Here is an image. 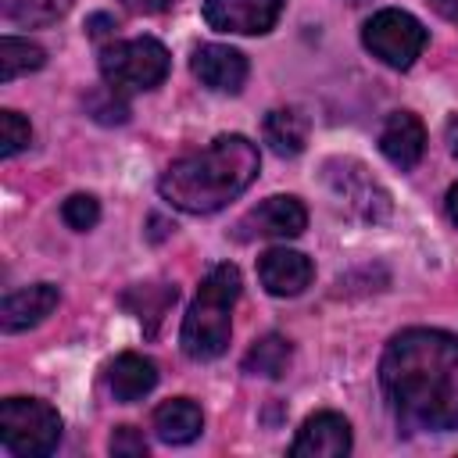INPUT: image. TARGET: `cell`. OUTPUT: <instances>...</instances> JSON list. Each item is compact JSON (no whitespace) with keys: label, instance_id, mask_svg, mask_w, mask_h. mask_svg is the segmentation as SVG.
I'll list each match as a JSON object with an SVG mask.
<instances>
[{"label":"cell","instance_id":"6da1fadb","mask_svg":"<svg viewBox=\"0 0 458 458\" xmlns=\"http://www.w3.org/2000/svg\"><path fill=\"white\" fill-rule=\"evenodd\" d=\"M383 394L408 429L444 433L458 426V336L447 329H404L379 358Z\"/></svg>","mask_w":458,"mask_h":458},{"label":"cell","instance_id":"7a4b0ae2","mask_svg":"<svg viewBox=\"0 0 458 458\" xmlns=\"http://www.w3.org/2000/svg\"><path fill=\"white\" fill-rule=\"evenodd\" d=\"M258 165H261L258 147L240 132H225L215 136L204 150L172 161L161 172L157 190L172 208L186 215H211L229 200H236L254 182Z\"/></svg>","mask_w":458,"mask_h":458},{"label":"cell","instance_id":"3957f363","mask_svg":"<svg viewBox=\"0 0 458 458\" xmlns=\"http://www.w3.org/2000/svg\"><path fill=\"white\" fill-rule=\"evenodd\" d=\"M236 301H240V268L229 261L215 265L200 279L197 297H193V304L182 318V329H179V344H182L186 358L211 361V358L225 354Z\"/></svg>","mask_w":458,"mask_h":458},{"label":"cell","instance_id":"277c9868","mask_svg":"<svg viewBox=\"0 0 458 458\" xmlns=\"http://www.w3.org/2000/svg\"><path fill=\"white\" fill-rule=\"evenodd\" d=\"M172 68V57L165 43L154 36H136V39H114L100 47V75L111 89L118 93H143L165 82Z\"/></svg>","mask_w":458,"mask_h":458},{"label":"cell","instance_id":"5b68a950","mask_svg":"<svg viewBox=\"0 0 458 458\" xmlns=\"http://www.w3.org/2000/svg\"><path fill=\"white\" fill-rule=\"evenodd\" d=\"M61 440V415L39 397H7L0 404V444L14 458H47Z\"/></svg>","mask_w":458,"mask_h":458},{"label":"cell","instance_id":"8992f818","mask_svg":"<svg viewBox=\"0 0 458 458\" xmlns=\"http://www.w3.org/2000/svg\"><path fill=\"white\" fill-rule=\"evenodd\" d=\"M361 43H365V50H369L372 57H379L386 68L404 72V68H411L415 57L422 54V47H426V29H422V21H419L415 14L397 11V7H383V11H376V14L365 21Z\"/></svg>","mask_w":458,"mask_h":458},{"label":"cell","instance_id":"52a82bcc","mask_svg":"<svg viewBox=\"0 0 458 458\" xmlns=\"http://www.w3.org/2000/svg\"><path fill=\"white\" fill-rule=\"evenodd\" d=\"M322 168H326V182H329L333 200L347 215H354L361 222H383L390 215V193L379 186V179L361 161L329 157Z\"/></svg>","mask_w":458,"mask_h":458},{"label":"cell","instance_id":"ba28073f","mask_svg":"<svg viewBox=\"0 0 458 458\" xmlns=\"http://www.w3.org/2000/svg\"><path fill=\"white\" fill-rule=\"evenodd\" d=\"M304 225H308L304 204L297 197H290V193L286 197L276 193V197L261 200L258 208H250L233 225V236L236 240H258V236H265V240H293V236L304 233Z\"/></svg>","mask_w":458,"mask_h":458},{"label":"cell","instance_id":"9c48e42d","mask_svg":"<svg viewBox=\"0 0 458 458\" xmlns=\"http://www.w3.org/2000/svg\"><path fill=\"white\" fill-rule=\"evenodd\" d=\"M286 0H204V21L218 32H236V36H265Z\"/></svg>","mask_w":458,"mask_h":458},{"label":"cell","instance_id":"30bf717a","mask_svg":"<svg viewBox=\"0 0 458 458\" xmlns=\"http://www.w3.org/2000/svg\"><path fill=\"white\" fill-rule=\"evenodd\" d=\"M293 458H344L351 454V422L340 411H315L301 422L293 444Z\"/></svg>","mask_w":458,"mask_h":458},{"label":"cell","instance_id":"8fae6325","mask_svg":"<svg viewBox=\"0 0 458 458\" xmlns=\"http://www.w3.org/2000/svg\"><path fill=\"white\" fill-rule=\"evenodd\" d=\"M258 279L272 297H297L311 286L315 279V265L311 258H304L301 250L290 247H272L258 258Z\"/></svg>","mask_w":458,"mask_h":458},{"label":"cell","instance_id":"7c38bea8","mask_svg":"<svg viewBox=\"0 0 458 458\" xmlns=\"http://www.w3.org/2000/svg\"><path fill=\"white\" fill-rule=\"evenodd\" d=\"M193 75L215 89V93H240L243 82H247V57L225 43H204L193 50V61H190Z\"/></svg>","mask_w":458,"mask_h":458},{"label":"cell","instance_id":"4fadbf2b","mask_svg":"<svg viewBox=\"0 0 458 458\" xmlns=\"http://www.w3.org/2000/svg\"><path fill=\"white\" fill-rule=\"evenodd\" d=\"M379 150H383V157L394 168H401V172L415 168L422 161V154H426V129H422V122L411 111H394L383 122V129H379Z\"/></svg>","mask_w":458,"mask_h":458},{"label":"cell","instance_id":"5bb4252c","mask_svg":"<svg viewBox=\"0 0 458 458\" xmlns=\"http://www.w3.org/2000/svg\"><path fill=\"white\" fill-rule=\"evenodd\" d=\"M61 293L54 283H32L25 290H14L0 301V329L4 333H21L39 326L54 308H57Z\"/></svg>","mask_w":458,"mask_h":458},{"label":"cell","instance_id":"9a60e30c","mask_svg":"<svg viewBox=\"0 0 458 458\" xmlns=\"http://www.w3.org/2000/svg\"><path fill=\"white\" fill-rule=\"evenodd\" d=\"M107 386L114 394V401L122 404H132L140 397H147L154 386H157V365L136 351H125L111 361L107 369Z\"/></svg>","mask_w":458,"mask_h":458},{"label":"cell","instance_id":"2e32d148","mask_svg":"<svg viewBox=\"0 0 458 458\" xmlns=\"http://www.w3.org/2000/svg\"><path fill=\"white\" fill-rule=\"evenodd\" d=\"M204 429V411L190 397H172L154 408V433L165 444H190Z\"/></svg>","mask_w":458,"mask_h":458},{"label":"cell","instance_id":"e0dca14e","mask_svg":"<svg viewBox=\"0 0 458 458\" xmlns=\"http://www.w3.org/2000/svg\"><path fill=\"white\" fill-rule=\"evenodd\" d=\"M261 129H265V143L279 157H297L308 147V118L297 107H272Z\"/></svg>","mask_w":458,"mask_h":458},{"label":"cell","instance_id":"ac0fdd59","mask_svg":"<svg viewBox=\"0 0 458 458\" xmlns=\"http://www.w3.org/2000/svg\"><path fill=\"white\" fill-rule=\"evenodd\" d=\"M122 304L143 322L147 333H157L165 311L175 304V286H168V283H140V286L122 293Z\"/></svg>","mask_w":458,"mask_h":458},{"label":"cell","instance_id":"d6986e66","mask_svg":"<svg viewBox=\"0 0 458 458\" xmlns=\"http://www.w3.org/2000/svg\"><path fill=\"white\" fill-rule=\"evenodd\" d=\"M290 361H293L290 340L279 336V333H265V336H258V340L250 344V351L243 354V372L265 376V379H279V376H286Z\"/></svg>","mask_w":458,"mask_h":458},{"label":"cell","instance_id":"ffe728a7","mask_svg":"<svg viewBox=\"0 0 458 458\" xmlns=\"http://www.w3.org/2000/svg\"><path fill=\"white\" fill-rule=\"evenodd\" d=\"M68 7H72V0H0L4 21L21 25V29L50 25V21H57L61 14H68Z\"/></svg>","mask_w":458,"mask_h":458},{"label":"cell","instance_id":"44dd1931","mask_svg":"<svg viewBox=\"0 0 458 458\" xmlns=\"http://www.w3.org/2000/svg\"><path fill=\"white\" fill-rule=\"evenodd\" d=\"M43 64H47L43 47H36L29 39H18V36H4L0 39V82H11V79L29 75V72H39Z\"/></svg>","mask_w":458,"mask_h":458},{"label":"cell","instance_id":"7402d4cb","mask_svg":"<svg viewBox=\"0 0 458 458\" xmlns=\"http://www.w3.org/2000/svg\"><path fill=\"white\" fill-rule=\"evenodd\" d=\"M86 111H89L97 122H104V125H122V122L129 118V104H125V93L111 89L107 82L86 97Z\"/></svg>","mask_w":458,"mask_h":458},{"label":"cell","instance_id":"603a6c76","mask_svg":"<svg viewBox=\"0 0 458 458\" xmlns=\"http://www.w3.org/2000/svg\"><path fill=\"white\" fill-rule=\"evenodd\" d=\"M32 143V125L18 111L4 107L0 111V157H14Z\"/></svg>","mask_w":458,"mask_h":458},{"label":"cell","instance_id":"cb8c5ba5","mask_svg":"<svg viewBox=\"0 0 458 458\" xmlns=\"http://www.w3.org/2000/svg\"><path fill=\"white\" fill-rule=\"evenodd\" d=\"M61 218L75 229V233H86L100 222V200L93 193H72L64 204H61Z\"/></svg>","mask_w":458,"mask_h":458},{"label":"cell","instance_id":"d4e9b609","mask_svg":"<svg viewBox=\"0 0 458 458\" xmlns=\"http://www.w3.org/2000/svg\"><path fill=\"white\" fill-rule=\"evenodd\" d=\"M107 451L114 458H143L147 454V437L136 426H118L107 440Z\"/></svg>","mask_w":458,"mask_h":458},{"label":"cell","instance_id":"484cf974","mask_svg":"<svg viewBox=\"0 0 458 458\" xmlns=\"http://www.w3.org/2000/svg\"><path fill=\"white\" fill-rule=\"evenodd\" d=\"M125 11H132V14H161V11H168L175 0H118Z\"/></svg>","mask_w":458,"mask_h":458},{"label":"cell","instance_id":"4316f807","mask_svg":"<svg viewBox=\"0 0 458 458\" xmlns=\"http://www.w3.org/2000/svg\"><path fill=\"white\" fill-rule=\"evenodd\" d=\"M114 29H118V21H114L111 14H93V18L86 21V32H89L93 39H104V36H114Z\"/></svg>","mask_w":458,"mask_h":458},{"label":"cell","instance_id":"83f0119b","mask_svg":"<svg viewBox=\"0 0 458 458\" xmlns=\"http://www.w3.org/2000/svg\"><path fill=\"white\" fill-rule=\"evenodd\" d=\"M429 7L444 18V21H451V25H458V0H429Z\"/></svg>","mask_w":458,"mask_h":458},{"label":"cell","instance_id":"f1b7e54d","mask_svg":"<svg viewBox=\"0 0 458 458\" xmlns=\"http://www.w3.org/2000/svg\"><path fill=\"white\" fill-rule=\"evenodd\" d=\"M447 218L458 225V182L447 190Z\"/></svg>","mask_w":458,"mask_h":458},{"label":"cell","instance_id":"f546056e","mask_svg":"<svg viewBox=\"0 0 458 458\" xmlns=\"http://www.w3.org/2000/svg\"><path fill=\"white\" fill-rule=\"evenodd\" d=\"M447 147H451V154L458 157V114L447 122Z\"/></svg>","mask_w":458,"mask_h":458}]
</instances>
